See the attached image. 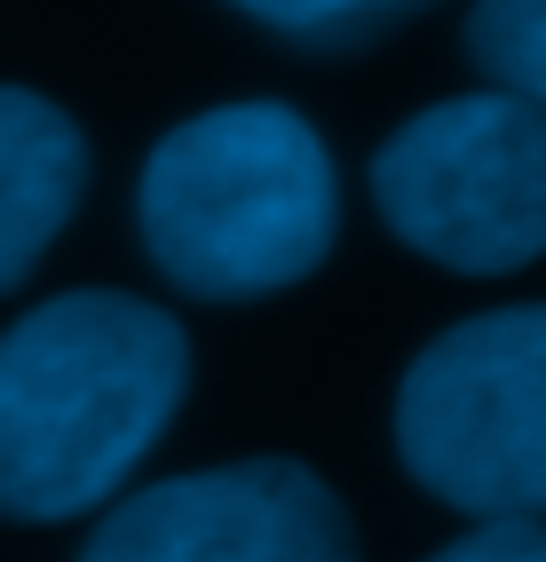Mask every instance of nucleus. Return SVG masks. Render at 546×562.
Here are the masks:
<instances>
[{
	"mask_svg": "<svg viewBox=\"0 0 546 562\" xmlns=\"http://www.w3.org/2000/svg\"><path fill=\"white\" fill-rule=\"evenodd\" d=\"M412 483L476 522H546V302L459 317L396 389Z\"/></svg>",
	"mask_w": 546,
	"mask_h": 562,
	"instance_id": "obj_3",
	"label": "nucleus"
},
{
	"mask_svg": "<svg viewBox=\"0 0 546 562\" xmlns=\"http://www.w3.org/2000/svg\"><path fill=\"white\" fill-rule=\"evenodd\" d=\"M80 562H356V531L302 460H230L120 499Z\"/></svg>",
	"mask_w": 546,
	"mask_h": 562,
	"instance_id": "obj_5",
	"label": "nucleus"
},
{
	"mask_svg": "<svg viewBox=\"0 0 546 562\" xmlns=\"http://www.w3.org/2000/svg\"><path fill=\"white\" fill-rule=\"evenodd\" d=\"M88 191V143L32 88H0V293H16L56 231L80 214Z\"/></svg>",
	"mask_w": 546,
	"mask_h": 562,
	"instance_id": "obj_6",
	"label": "nucleus"
},
{
	"mask_svg": "<svg viewBox=\"0 0 546 562\" xmlns=\"http://www.w3.org/2000/svg\"><path fill=\"white\" fill-rule=\"evenodd\" d=\"M467 56L484 80L546 111V0H476L467 9Z\"/></svg>",
	"mask_w": 546,
	"mask_h": 562,
	"instance_id": "obj_8",
	"label": "nucleus"
},
{
	"mask_svg": "<svg viewBox=\"0 0 546 562\" xmlns=\"http://www.w3.org/2000/svg\"><path fill=\"white\" fill-rule=\"evenodd\" d=\"M135 214L191 302H262L333 254L341 182L294 103H223L151 143Z\"/></svg>",
	"mask_w": 546,
	"mask_h": 562,
	"instance_id": "obj_2",
	"label": "nucleus"
},
{
	"mask_svg": "<svg viewBox=\"0 0 546 562\" xmlns=\"http://www.w3.org/2000/svg\"><path fill=\"white\" fill-rule=\"evenodd\" d=\"M428 562H546V522H476Z\"/></svg>",
	"mask_w": 546,
	"mask_h": 562,
	"instance_id": "obj_9",
	"label": "nucleus"
},
{
	"mask_svg": "<svg viewBox=\"0 0 546 562\" xmlns=\"http://www.w3.org/2000/svg\"><path fill=\"white\" fill-rule=\"evenodd\" d=\"M373 199L412 254L459 278H507L546 254V111L476 88L428 103L373 159Z\"/></svg>",
	"mask_w": 546,
	"mask_h": 562,
	"instance_id": "obj_4",
	"label": "nucleus"
},
{
	"mask_svg": "<svg viewBox=\"0 0 546 562\" xmlns=\"http://www.w3.org/2000/svg\"><path fill=\"white\" fill-rule=\"evenodd\" d=\"M230 9H246L262 32H277L309 56H356L388 41L396 24H412L420 9H435V0H230Z\"/></svg>",
	"mask_w": 546,
	"mask_h": 562,
	"instance_id": "obj_7",
	"label": "nucleus"
},
{
	"mask_svg": "<svg viewBox=\"0 0 546 562\" xmlns=\"http://www.w3.org/2000/svg\"><path fill=\"white\" fill-rule=\"evenodd\" d=\"M191 389L182 325L88 285L0 333V515L64 522L127 492Z\"/></svg>",
	"mask_w": 546,
	"mask_h": 562,
	"instance_id": "obj_1",
	"label": "nucleus"
}]
</instances>
